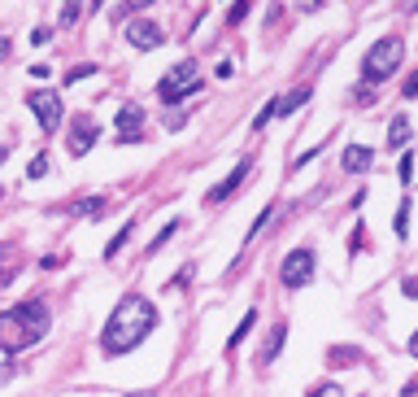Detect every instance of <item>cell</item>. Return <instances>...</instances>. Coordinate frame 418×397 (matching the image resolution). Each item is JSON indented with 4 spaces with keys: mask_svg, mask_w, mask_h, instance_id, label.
<instances>
[{
    "mask_svg": "<svg viewBox=\"0 0 418 397\" xmlns=\"http://www.w3.org/2000/svg\"><path fill=\"white\" fill-rule=\"evenodd\" d=\"M157 328V306L140 292H126L122 302L114 306V314L104 319L100 328V354L104 358H122L131 354L140 340H148V332Z\"/></svg>",
    "mask_w": 418,
    "mask_h": 397,
    "instance_id": "cell-1",
    "label": "cell"
},
{
    "mask_svg": "<svg viewBox=\"0 0 418 397\" xmlns=\"http://www.w3.org/2000/svg\"><path fill=\"white\" fill-rule=\"evenodd\" d=\"M48 324H52V314L44 302H18L9 310H0V362H9L13 354L22 350H31V345H40L48 336Z\"/></svg>",
    "mask_w": 418,
    "mask_h": 397,
    "instance_id": "cell-2",
    "label": "cell"
},
{
    "mask_svg": "<svg viewBox=\"0 0 418 397\" xmlns=\"http://www.w3.org/2000/svg\"><path fill=\"white\" fill-rule=\"evenodd\" d=\"M401 57H405V44H401L397 35H383V40H375L371 48H366V57H362V83L379 88V83L388 79V74H397Z\"/></svg>",
    "mask_w": 418,
    "mask_h": 397,
    "instance_id": "cell-3",
    "label": "cell"
},
{
    "mask_svg": "<svg viewBox=\"0 0 418 397\" xmlns=\"http://www.w3.org/2000/svg\"><path fill=\"white\" fill-rule=\"evenodd\" d=\"M205 83H201V66L192 61V57H183L179 66H170L166 74H162V83H157V96H162L166 105H179L183 96H192V92H201Z\"/></svg>",
    "mask_w": 418,
    "mask_h": 397,
    "instance_id": "cell-4",
    "label": "cell"
},
{
    "mask_svg": "<svg viewBox=\"0 0 418 397\" xmlns=\"http://www.w3.org/2000/svg\"><path fill=\"white\" fill-rule=\"evenodd\" d=\"M26 109H31V114L40 118V131H44V136H52V131L61 127V118H66L61 96L52 92V88H35L31 96H26Z\"/></svg>",
    "mask_w": 418,
    "mask_h": 397,
    "instance_id": "cell-5",
    "label": "cell"
},
{
    "mask_svg": "<svg viewBox=\"0 0 418 397\" xmlns=\"http://www.w3.org/2000/svg\"><path fill=\"white\" fill-rule=\"evenodd\" d=\"M314 271H318L314 249H292V254L279 262V284H283V288H305V284L314 280Z\"/></svg>",
    "mask_w": 418,
    "mask_h": 397,
    "instance_id": "cell-6",
    "label": "cell"
},
{
    "mask_svg": "<svg viewBox=\"0 0 418 397\" xmlns=\"http://www.w3.org/2000/svg\"><path fill=\"white\" fill-rule=\"evenodd\" d=\"M309 96H314V88H309V83H301V88H292V92H283V96H275V101H270L266 109H261V114L253 118V131H261V127H270V122H275V118H287V114H292V109H301V105L309 101Z\"/></svg>",
    "mask_w": 418,
    "mask_h": 397,
    "instance_id": "cell-7",
    "label": "cell"
},
{
    "mask_svg": "<svg viewBox=\"0 0 418 397\" xmlns=\"http://www.w3.org/2000/svg\"><path fill=\"white\" fill-rule=\"evenodd\" d=\"M96 136H100V122L92 118V114H74L70 118V158H88L92 153V144H96Z\"/></svg>",
    "mask_w": 418,
    "mask_h": 397,
    "instance_id": "cell-8",
    "label": "cell"
},
{
    "mask_svg": "<svg viewBox=\"0 0 418 397\" xmlns=\"http://www.w3.org/2000/svg\"><path fill=\"white\" fill-rule=\"evenodd\" d=\"M249 170H253V158H240V162L231 166V175H227L222 184H214V188L205 192V206H222V201H231V196L240 192V184L249 179Z\"/></svg>",
    "mask_w": 418,
    "mask_h": 397,
    "instance_id": "cell-9",
    "label": "cell"
},
{
    "mask_svg": "<svg viewBox=\"0 0 418 397\" xmlns=\"http://www.w3.org/2000/svg\"><path fill=\"white\" fill-rule=\"evenodd\" d=\"M126 40H131V48H140V53H153V48H162L166 31L148 18H136V22H126Z\"/></svg>",
    "mask_w": 418,
    "mask_h": 397,
    "instance_id": "cell-10",
    "label": "cell"
},
{
    "mask_svg": "<svg viewBox=\"0 0 418 397\" xmlns=\"http://www.w3.org/2000/svg\"><path fill=\"white\" fill-rule=\"evenodd\" d=\"M114 122H118V144H136V140L144 136V109H140L136 101H126Z\"/></svg>",
    "mask_w": 418,
    "mask_h": 397,
    "instance_id": "cell-11",
    "label": "cell"
},
{
    "mask_svg": "<svg viewBox=\"0 0 418 397\" xmlns=\"http://www.w3.org/2000/svg\"><path fill=\"white\" fill-rule=\"evenodd\" d=\"M340 166H345V175H366V170L375 166V148L349 144V148H345V158H340Z\"/></svg>",
    "mask_w": 418,
    "mask_h": 397,
    "instance_id": "cell-12",
    "label": "cell"
},
{
    "mask_svg": "<svg viewBox=\"0 0 418 397\" xmlns=\"http://www.w3.org/2000/svg\"><path fill=\"white\" fill-rule=\"evenodd\" d=\"M283 345H287V324H275L270 336H266V345H261V354H257V362H261V367H270V362L283 354Z\"/></svg>",
    "mask_w": 418,
    "mask_h": 397,
    "instance_id": "cell-13",
    "label": "cell"
},
{
    "mask_svg": "<svg viewBox=\"0 0 418 397\" xmlns=\"http://www.w3.org/2000/svg\"><path fill=\"white\" fill-rule=\"evenodd\" d=\"M104 210H109V196H78V201H70V218H100Z\"/></svg>",
    "mask_w": 418,
    "mask_h": 397,
    "instance_id": "cell-14",
    "label": "cell"
},
{
    "mask_svg": "<svg viewBox=\"0 0 418 397\" xmlns=\"http://www.w3.org/2000/svg\"><path fill=\"white\" fill-rule=\"evenodd\" d=\"M410 136H414V127H410V118H405V114H397V118L388 122V148H401Z\"/></svg>",
    "mask_w": 418,
    "mask_h": 397,
    "instance_id": "cell-15",
    "label": "cell"
},
{
    "mask_svg": "<svg viewBox=\"0 0 418 397\" xmlns=\"http://www.w3.org/2000/svg\"><path fill=\"white\" fill-rule=\"evenodd\" d=\"M327 362L331 367H357L362 362V350H345V345H335V350H327Z\"/></svg>",
    "mask_w": 418,
    "mask_h": 397,
    "instance_id": "cell-16",
    "label": "cell"
},
{
    "mask_svg": "<svg viewBox=\"0 0 418 397\" xmlns=\"http://www.w3.org/2000/svg\"><path fill=\"white\" fill-rule=\"evenodd\" d=\"M253 324H257V310H244V319H240V328H235L231 336H227V350H235V345H240L249 332H253Z\"/></svg>",
    "mask_w": 418,
    "mask_h": 397,
    "instance_id": "cell-17",
    "label": "cell"
},
{
    "mask_svg": "<svg viewBox=\"0 0 418 397\" xmlns=\"http://www.w3.org/2000/svg\"><path fill=\"white\" fill-rule=\"evenodd\" d=\"M78 9H83V0H66V5H61V13H57V27H74V22L83 18Z\"/></svg>",
    "mask_w": 418,
    "mask_h": 397,
    "instance_id": "cell-18",
    "label": "cell"
},
{
    "mask_svg": "<svg viewBox=\"0 0 418 397\" xmlns=\"http://www.w3.org/2000/svg\"><path fill=\"white\" fill-rule=\"evenodd\" d=\"M131 232H136V223H122V232H118L109 244H104V258H118V249H122V244L131 240Z\"/></svg>",
    "mask_w": 418,
    "mask_h": 397,
    "instance_id": "cell-19",
    "label": "cell"
},
{
    "mask_svg": "<svg viewBox=\"0 0 418 397\" xmlns=\"http://www.w3.org/2000/svg\"><path fill=\"white\" fill-rule=\"evenodd\" d=\"M270 214H275V206H266V210H261V214H257V223H253V227L244 232V244H253V240H257L261 232H266V223H270Z\"/></svg>",
    "mask_w": 418,
    "mask_h": 397,
    "instance_id": "cell-20",
    "label": "cell"
},
{
    "mask_svg": "<svg viewBox=\"0 0 418 397\" xmlns=\"http://www.w3.org/2000/svg\"><path fill=\"white\" fill-rule=\"evenodd\" d=\"M392 232H397L401 240L410 236V196H405V201H401V210H397V223H392Z\"/></svg>",
    "mask_w": 418,
    "mask_h": 397,
    "instance_id": "cell-21",
    "label": "cell"
},
{
    "mask_svg": "<svg viewBox=\"0 0 418 397\" xmlns=\"http://www.w3.org/2000/svg\"><path fill=\"white\" fill-rule=\"evenodd\" d=\"M48 175V158L44 153H35L31 162H26V179H44Z\"/></svg>",
    "mask_w": 418,
    "mask_h": 397,
    "instance_id": "cell-22",
    "label": "cell"
},
{
    "mask_svg": "<svg viewBox=\"0 0 418 397\" xmlns=\"http://www.w3.org/2000/svg\"><path fill=\"white\" fill-rule=\"evenodd\" d=\"M174 232H179V218H174V223H166V227H162V232H157V236H153V244H148V254H157V249H162V244H166V240H170Z\"/></svg>",
    "mask_w": 418,
    "mask_h": 397,
    "instance_id": "cell-23",
    "label": "cell"
},
{
    "mask_svg": "<svg viewBox=\"0 0 418 397\" xmlns=\"http://www.w3.org/2000/svg\"><path fill=\"white\" fill-rule=\"evenodd\" d=\"M92 74H96V61H83V66L66 70V83H78V79H92Z\"/></svg>",
    "mask_w": 418,
    "mask_h": 397,
    "instance_id": "cell-24",
    "label": "cell"
},
{
    "mask_svg": "<svg viewBox=\"0 0 418 397\" xmlns=\"http://www.w3.org/2000/svg\"><path fill=\"white\" fill-rule=\"evenodd\" d=\"M249 9H253V0H235V5H231V13H227V22H231V27H240Z\"/></svg>",
    "mask_w": 418,
    "mask_h": 397,
    "instance_id": "cell-25",
    "label": "cell"
},
{
    "mask_svg": "<svg viewBox=\"0 0 418 397\" xmlns=\"http://www.w3.org/2000/svg\"><path fill=\"white\" fill-rule=\"evenodd\" d=\"M349 101H353V105H371V101H375V88H371V83L353 88V96H349Z\"/></svg>",
    "mask_w": 418,
    "mask_h": 397,
    "instance_id": "cell-26",
    "label": "cell"
},
{
    "mask_svg": "<svg viewBox=\"0 0 418 397\" xmlns=\"http://www.w3.org/2000/svg\"><path fill=\"white\" fill-rule=\"evenodd\" d=\"M305 397H345V389H340V384H318V389H309Z\"/></svg>",
    "mask_w": 418,
    "mask_h": 397,
    "instance_id": "cell-27",
    "label": "cell"
},
{
    "mask_svg": "<svg viewBox=\"0 0 418 397\" xmlns=\"http://www.w3.org/2000/svg\"><path fill=\"white\" fill-rule=\"evenodd\" d=\"M401 96H405V101H414V96H418V70L410 74V79L401 83Z\"/></svg>",
    "mask_w": 418,
    "mask_h": 397,
    "instance_id": "cell-28",
    "label": "cell"
},
{
    "mask_svg": "<svg viewBox=\"0 0 418 397\" xmlns=\"http://www.w3.org/2000/svg\"><path fill=\"white\" fill-rule=\"evenodd\" d=\"M148 5H153V0H126V5H122V13H118V18H126V13H144Z\"/></svg>",
    "mask_w": 418,
    "mask_h": 397,
    "instance_id": "cell-29",
    "label": "cell"
},
{
    "mask_svg": "<svg viewBox=\"0 0 418 397\" xmlns=\"http://www.w3.org/2000/svg\"><path fill=\"white\" fill-rule=\"evenodd\" d=\"M188 280H192V266H183V271H179V275H170V284H166V288L174 292V288H183V284H188Z\"/></svg>",
    "mask_w": 418,
    "mask_h": 397,
    "instance_id": "cell-30",
    "label": "cell"
},
{
    "mask_svg": "<svg viewBox=\"0 0 418 397\" xmlns=\"http://www.w3.org/2000/svg\"><path fill=\"white\" fill-rule=\"evenodd\" d=\"M401 292L410 297V302H418V275H410V280H401Z\"/></svg>",
    "mask_w": 418,
    "mask_h": 397,
    "instance_id": "cell-31",
    "label": "cell"
},
{
    "mask_svg": "<svg viewBox=\"0 0 418 397\" xmlns=\"http://www.w3.org/2000/svg\"><path fill=\"white\" fill-rule=\"evenodd\" d=\"M410 179H414V158L405 153V158H401V184H410Z\"/></svg>",
    "mask_w": 418,
    "mask_h": 397,
    "instance_id": "cell-32",
    "label": "cell"
},
{
    "mask_svg": "<svg viewBox=\"0 0 418 397\" xmlns=\"http://www.w3.org/2000/svg\"><path fill=\"white\" fill-rule=\"evenodd\" d=\"M188 127V114H174V118H166V131H183Z\"/></svg>",
    "mask_w": 418,
    "mask_h": 397,
    "instance_id": "cell-33",
    "label": "cell"
},
{
    "mask_svg": "<svg viewBox=\"0 0 418 397\" xmlns=\"http://www.w3.org/2000/svg\"><path fill=\"white\" fill-rule=\"evenodd\" d=\"M48 35H52L48 27H35V31H31V44H48Z\"/></svg>",
    "mask_w": 418,
    "mask_h": 397,
    "instance_id": "cell-34",
    "label": "cell"
},
{
    "mask_svg": "<svg viewBox=\"0 0 418 397\" xmlns=\"http://www.w3.org/2000/svg\"><path fill=\"white\" fill-rule=\"evenodd\" d=\"M48 74H52V70H48L44 61H35V66H31V79H48Z\"/></svg>",
    "mask_w": 418,
    "mask_h": 397,
    "instance_id": "cell-35",
    "label": "cell"
},
{
    "mask_svg": "<svg viewBox=\"0 0 418 397\" xmlns=\"http://www.w3.org/2000/svg\"><path fill=\"white\" fill-rule=\"evenodd\" d=\"M297 5H301L305 13H318V9H323V0H297Z\"/></svg>",
    "mask_w": 418,
    "mask_h": 397,
    "instance_id": "cell-36",
    "label": "cell"
},
{
    "mask_svg": "<svg viewBox=\"0 0 418 397\" xmlns=\"http://www.w3.org/2000/svg\"><path fill=\"white\" fill-rule=\"evenodd\" d=\"M5 57H9V40H5V35H0V61H5Z\"/></svg>",
    "mask_w": 418,
    "mask_h": 397,
    "instance_id": "cell-37",
    "label": "cell"
},
{
    "mask_svg": "<svg viewBox=\"0 0 418 397\" xmlns=\"http://www.w3.org/2000/svg\"><path fill=\"white\" fill-rule=\"evenodd\" d=\"M410 354H414V358H418V332H414V336H410Z\"/></svg>",
    "mask_w": 418,
    "mask_h": 397,
    "instance_id": "cell-38",
    "label": "cell"
},
{
    "mask_svg": "<svg viewBox=\"0 0 418 397\" xmlns=\"http://www.w3.org/2000/svg\"><path fill=\"white\" fill-rule=\"evenodd\" d=\"M5 158H9V148H5V144H0V166H5Z\"/></svg>",
    "mask_w": 418,
    "mask_h": 397,
    "instance_id": "cell-39",
    "label": "cell"
},
{
    "mask_svg": "<svg viewBox=\"0 0 418 397\" xmlns=\"http://www.w3.org/2000/svg\"><path fill=\"white\" fill-rule=\"evenodd\" d=\"M405 9H418V0H405Z\"/></svg>",
    "mask_w": 418,
    "mask_h": 397,
    "instance_id": "cell-40",
    "label": "cell"
},
{
    "mask_svg": "<svg viewBox=\"0 0 418 397\" xmlns=\"http://www.w3.org/2000/svg\"><path fill=\"white\" fill-rule=\"evenodd\" d=\"M126 397H148V393H126Z\"/></svg>",
    "mask_w": 418,
    "mask_h": 397,
    "instance_id": "cell-41",
    "label": "cell"
},
{
    "mask_svg": "<svg viewBox=\"0 0 418 397\" xmlns=\"http://www.w3.org/2000/svg\"><path fill=\"white\" fill-rule=\"evenodd\" d=\"M0 196H5V188H0Z\"/></svg>",
    "mask_w": 418,
    "mask_h": 397,
    "instance_id": "cell-42",
    "label": "cell"
}]
</instances>
